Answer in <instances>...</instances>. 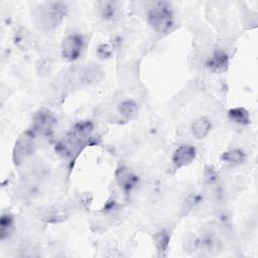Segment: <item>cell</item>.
<instances>
[{
  "mask_svg": "<svg viewBox=\"0 0 258 258\" xmlns=\"http://www.w3.org/2000/svg\"><path fill=\"white\" fill-rule=\"evenodd\" d=\"M67 8L63 2L42 3L33 10L32 20L35 26L41 30L53 29L62 20Z\"/></svg>",
  "mask_w": 258,
  "mask_h": 258,
  "instance_id": "1",
  "label": "cell"
},
{
  "mask_svg": "<svg viewBox=\"0 0 258 258\" xmlns=\"http://www.w3.org/2000/svg\"><path fill=\"white\" fill-rule=\"evenodd\" d=\"M147 21L156 32H169L174 24L173 12L170 5L167 2L155 3L147 13Z\"/></svg>",
  "mask_w": 258,
  "mask_h": 258,
  "instance_id": "2",
  "label": "cell"
},
{
  "mask_svg": "<svg viewBox=\"0 0 258 258\" xmlns=\"http://www.w3.org/2000/svg\"><path fill=\"white\" fill-rule=\"evenodd\" d=\"M85 47V39L80 33L68 34L61 41L60 53L61 56L68 61L77 60Z\"/></svg>",
  "mask_w": 258,
  "mask_h": 258,
  "instance_id": "3",
  "label": "cell"
},
{
  "mask_svg": "<svg viewBox=\"0 0 258 258\" xmlns=\"http://www.w3.org/2000/svg\"><path fill=\"white\" fill-rule=\"evenodd\" d=\"M34 151V134L26 131L22 133L15 142L13 149V161L16 165L25 161Z\"/></svg>",
  "mask_w": 258,
  "mask_h": 258,
  "instance_id": "4",
  "label": "cell"
},
{
  "mask_svg": "<svg viewBox=\"0 0 258 258\" xmlns=\"http://www.w3.org/2000/svg\"><path fill=\"white\" fill-rule=\"evenodd\" d=\"M73 79H77L75 83H78L79 86H89L99 82L103 77L102 68L97 63H87L81 67L78 71L75 72Z\"/></svg>",
  "mask_w": 258,
  "mask_h": 258,
  "instance_id": "5",
  "label": "cell"
},
{
  "mask_svg": "<svg viewBox=\"0 0 258 258\" xmlns=\"http://www.w3.org/2000/svg\"><path fill=\"white\" fill-rule=\"evenodd\" d=\"M56 120L47 109L38 110L33 116V130L42 135H48L53 131Z\"/></svg>",
  "mask_w": 258,
  "mask_h": 258,
  "instance_id": "6",
  "label": "cell"
},
{
  "mask_svg": "<svg viewBox=\"0 0 258 258\" xmlns=\"http://www.w3.org/2000/svg\"><path fill=\"white\" fill-rule=\"evenodd\" d=\"M197 155L196 148L190 144L179 145L172 153V163L176 168L184 167L190 164Z\"/></svg>",
  "mask_w": 258,
  "mask_h": 258,
  "instance_id": "7",
  "label": "cell"
},
{
  "mask_svg": "<svg viewBox=\"0 0 258 258\" xmlns=\"http://www.w3.org/2000/svg\"><path fill=\"white\" fill-rule=\"evenodd\" d=\"M206 67L213 73H224L229 67V56L223 49H216L208 57Z\"/></svg>",
  "mask_w": 258,
  "mask_h": 258,
  "instance_id": "8",
  "label": "cell"
},
{
  "mask_svg": "<svg viewBox=\"0 0 258 258\" xmlns=\"http://www.w3.org/2000/svg\"><path fill=\"white\" fill-rule=\"evenodd\" d=\"M115 178L117 183L126 191L131 190L138 183L137 175L125 166H121L116 170Z\"/></svg>",
  "mask_w": 258,
  "mask_h": 258,
  "instance_id": "9",
  "label": "cell"
},
{
  "mask_svg": "<svg viewBox=\"0 0 258 258\" xmlns=\"http://www.w3.org/2000/svg\"><path fill=\"white\" fill-rule=\"evenodd\" d=\"M169 240H170V236L166 230H160L154 234L153 242H154L158 257H165L167 255Z\"/></svg>",
  "mask_w": 258,
  "mask_h": 258,
  "instance_id": "10",
  "label": "cell"
},
{
  "mask_svg": "<svg viewBox=\"0 0 258 258\" xmlns=\"http://www.w3.org/2000/svg\"><path fill=\"white\" fill-rule=\"evenodd\" d=\"M191 134L196 139L205 138L211 130V122L208 118L202 116L196 119L191 124Z\"/></svg>",
  "mask_w": 258,
  "mask_h": 258,
  "instance_id": "11",
  "label": "cell"
},
{
  "mask_svg": "<svg viewBox=\"0 0 258 258\" xmlns=\"http://www.w3.org/2000/svg\"><path fill=\"white\" fill-rule=\"evenodd\" d=\"M246 159V154L242 149L235 148V149H230L228 151H225L222 156L221 160L224 162L232 165V166H237L242 164Z\"/></svg>",
  "mask_w": 258,
  "mask_h": 258,
  "instance_id": "12",
  "label": "cell"
},
{
  "mask_svg": "<svg viewBox=\"0 0 258 258\" xmlns=\"http://www.w3.org/2000/svg\"><path fill=\"white\" fill-rule=\"evenodd\" d=\"M118 112L125 119H132L138 113L137 103L134 100H132V99L123 100L118 105Z\"/></svg>",
  "mask_w": 258,
  "mask_h": 258,
  "instance_id": "13",
  "label": "cell"
},
{
  "mask_svg": "<svg viewBox=\"0 0 258 258\" xmlns=\"http://www.w3.org/2000/svg\"><path fill=\"white\" fill-rule=\"evenodd\" d=\"M228 117L231 121L239 125H248L250 123L249 112L242 107L232 108L228 111Z\"/></svg>",
  "mask_w": 258,
  "mask_h": 258,
  "instance_id": "14",
  "label": "cell"
},
{
  "mask_svg": "<svg viewBox=\"0 0 258 258\" xmlns=\"http://www.w3.org/2000/svg\"><path fill=\"white\" fill-rule=\"evenodd\" d=\"M99 11L101 16L106 20H115L118 15V7L115 3L109 1L100 2Z\"/></svg>",
  "mask_w": 258,
  "mask_h": 258,
  "instance_id": "15",
  "label": "cell"
},
{
  "mask_svg": "<svg viewBox=\"0 0 258 258\" xmlns=\"http://www.w3.org/2000/svg\"><path fill=\"white\" fill-rule=\"evenodd\" d=\"M14 226V220L12 215L6 213L1 216L0 219V237L1 240L6 239L12 232Z\"/></svg>",
  "mask_w": 258,
  "mask_h": 258,
  "instance_id": "16",
  "label": "cell"
},
{
  "mask_svg": "<svg viewBox=\"0 0 258 258\" xmlns=\"http://www.w3.org/2000/svg\"><path fill=\"white\" fill-rule=\"evenodd\" d=\"M97 53L100 58H107L111 56L112 49L108 44H101L97 48Z\"/></svg>",
  "mask_w": 258,
  "mask_h": 258,
  "instance_id": "17",
  "label": "cell"
}]
</instances>
